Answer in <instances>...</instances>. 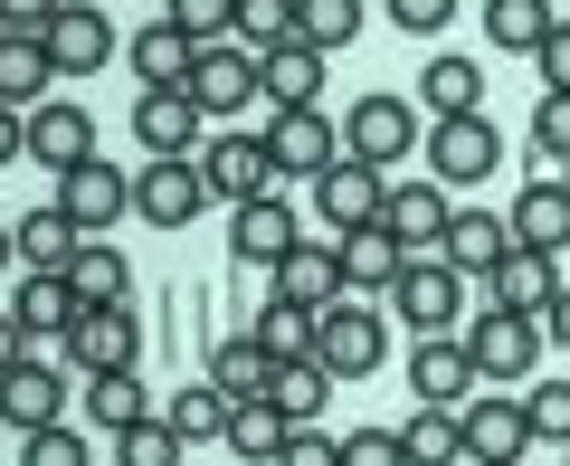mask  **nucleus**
<instances>
[{
    "instance_id": "1",
    "label": "nucleus",
    "mask_w": 570,
    "mask_h": 466,
    "mask_svg": "<svg viewBox=\"0 0 570 466\" xmlns=\"http://www.w3.org/2000/svg\"><path fill=\"white\" fill-rule=\"evenodd\" d=\"M381 304L409 324V343H419V333H466V276H456L448 258H409Z\"/></svg>"
},
{
    "instance_id": "2",
    "label": "nucleus",
    "mask_w": 570,
    "mask_h": 466,
    "mask_svg": "<svg viewBox=\"0 0 570 466\" xmlns=\"http://www.w3.org/2000/svg\"><path fill=\"white\" fill-rule=\"evenodd\" d=\"M466 362L475 381H532V362H542V314H504V304H485V314H466Z\"/></svg>"
},
{
    "instance_id": "3",
    "label": "nucleus",
    "mask_w": 570,
    "mask_h": 466,
    "mask_svg": "<svg viewBox=\"0 0 570 466\" xmlns=\"http://www.w3.org/2000/svg\"><path fill=\"white\" fill-rule=\"evenodd\" d=\"M381 352H390V324L371 314V304L333 295L324 314H314V362H324L333 381H362V371H381Z\"/></svg>"
},
{
    "instance_id": "4",
    "label": "nucleus",
    "mask_w": 570,
    "mask_h": 466,
    "mask_svg": "<svg viewBox=\"0 0 570 466\" xmlns=\"http://www.w3.org/2000/svg\"><path fill=\"white\" fill-rule=\"evenodd\" d=\"M494 163H504V134H494L485 115H448V124H428V182L475 191V182H494Z\"/></svg>"
},
{
    "instance_id": "5",
    "label": "nucleus",
    "mask_w": 570,
    "mask_h": 466,
    "mask_svg": "<svg viewBox=\"0 0 570 466\" xmlns=\"http://www.w3.org/2000/svg\"><path fill=\"white\" fill-rule=\"evenodd\" d=\"M200 182H209V201H266L276 191V153H266V134H209L200 143Z\"/></svg>"
},
{
    "instance_id": "6",
    "label": "nucleus",
    "mask_w": 570,
    "mask_h": 466,
    "mask_svg": "<svg viewBox=\"0 0 570 466\" xmlns=\"http://www.w3.org/2000/svg\"><path fill=\"white\" fill-rule=\"evenodd\" d=\"M448 220H456V201H448V182H390V201H381V229L400 239V258H438L448 247Z\"/></svg>"
},
{
    "instance_id": "7",
    "label": "nucleus",
    "mask_w": 570,
    "mask_h": 466,
    "mask_svg": "<svg viewBox=\"0 0 570 466\" xmlns=\"http://www.w3.org/2000/svg\"><path fill=\"white\" fill-rule=\"evenodd\" d=\"M257 96H266V67H257V48L219 39V48H200V58H190V105H200V115H247Z\"/></svg>"
},
{
    "instance_id": "8",
    "label": "nucleus",
    "mask_w": 570,
    "mask_h": 466,
    "mask_svg": "<svg viewBox=\"0 0 570 466\" xmlns=\"http://www.w3.org/2000/svg\"><path fill=\"white\" fill-rule=\"evenodd\" d=\"M381 201H390V182H381V163H333V172H314V220L333 229V239H352V229H381Z\"/></svg>"
},
{
    "instance_id": "9",
    "label": "nucleus",
    "mask_w": 570,
    "mask_h": 466,
    "mask_svg": "<svg viewBox=\"0 0 570 466\" xmlns=\"http://www.w3.org/2000/svg\"><path fill=\"white\" fill-rule=\"evenodd\" d=\"M343 153L352 163H409L419 153V105L409 96H362L343 115Z\"/></svg>"
},
{
    "instance_id": "10",
    "label": "nucleus",
    "mask_w": 570,
    "mask_h": 466,
    "mask_svg": "<svg viewBox=\"0 0 570 466\" xmlns=\"http://www.w3.org/2000/svg\"><path fill=\"white\" fill-rule=\"evenodd\" d=\"M67 362L77 371H134L142 362V314L134 304H86L67 324Z\"/></svg>"
},
{
    "instance_id": "11",
    "label": "nucleus",
    "mask_w": 570,
    "mask_h": 466,
    "mask_svg": "<svg viewBox=\"0 0 570 466\" xmlns=\"http://www.w3.org/2000/svg\"><path fill=\"white\" fill-rule=\"evenodd\" d=\"M58 210L86 229V239H115V220L134 210V172H115L96 153V163H77V172H58Z\"/></svg>"
},
{
    "instance_id": "12",
    "label": "nucleus",
    "mask_w": 570,
    "mask_h": 466,
    "mask_svg": "<svg viewBox=\"0 0 570 466\" xmlns=\"http://www.w3.org/2000/svg\"><path fill=\"white\" fill-rule=\"evenodd\" d=\"M200 210H209L200 153H181V163H142V172H134V220H153V229H190Z\"/></svg>"
},
{
    "instance_id": "13",
    "label": "nucleus",
    "mask_w": 570,
    "mask_h": 466,
    "mask_svg": "<svg viewBox=\"0 0 570 466\" xmlns=\"http://www.w3.org/2000/svg\"><path fill=\"white\" fill-rule=\"evenodd\" d=\"M200 105H190V86H142L134 96V143L153 153V163H181V153H200Z\"/></svg>"
},
{
    "instance_id": "14",
    "label": "nucleus",
    "mask_w": 570,
    "mask_h": 466,
    "mask_svg": "<svg viewBox=\"0 0 570 466\" xmlns=\"http://www.w3.org/2000/svg\"><path fill=\"white\" fill-rule=\"evenodd\" d=\"M409 390H419L428 409H466L475 390V362H466V333H419V343H409Z\"/></svg>"
},
{
    "instance_id": "15",
    "label": "nucleus",
    "mask_w": 570,
    "mask_h": 466,
    "mask_svg": "<svg viewBox=\"0 0 570 466\" xmlns=\"http://www.w3.org/2000/svg\"><path fill=\"white\" fill-rule=\"evenodd\" d=\"M266 153H276V182H314V172L343 163V134L324 124V105H295V115L266 124Z\"/></svg>"
},
{
    "instance_id": "16",
    "label": "nucleus",
    "mask_w": 570,
    "mask_h": 466,
    "mask_svg": "<svg viewBox=\"0 0 570 466\" xmlns=\"http://www.w3.org/2000/svg\"><path fill=\"white\" fill-rule=\"evenodd\" d=\"M456 419H466V457H475V466H523L532 419H523V400H513V390H475Z\"/></svg>"
},
{
    "instance_id": "17",
    "label": "nucleus",
    "mask_w": 570,
    "mask_h": 466,
    "mask_svg": "<svg viewBox=\"0 0 570 466\" xmlns=\"http://www.w3.org/2000/svg\"><path fill=\"white\" fill-rule=\"evenodd\" d=\"M58 409H67V371L48 362V352H29V362L0 371V419L20 428V438L29 428H58Z\"/></svg>"
},
{
    "instance_id": "18",
    "label": "nucleus",
    "mask_w": 570,
    "mask_h": 466,
    "mask_svg": "<svg viewBox=\"0 0 570 466\" xmlns=\"http://www.w3.org/2000/svg\"><path fill=\"white\" fill-rule=\"evenodd\" d=\"M504 229H513V247H542V258H561V247H570V182H551V172H532V182L513 191Z\"/></svg>"
},
{
    "instance_id": "19",
    "label": "nucleus",
    "mask_w": 570,
    "mask_h": 466,
    "mask_svg": "<svg viewBox=\"0 0 570 466\" xmlns=\"http://www.w3.org/2000/svg\"><path fill=\"white\" fill-rule=\"evenodd\" d=\"M29 163H48V172L96 163V115H86V105H67V96H48L39 115H29Z\"/></svg>"
},
{
    "instance_id": "20",
    "label": "nucleus",
    "mask_w": 570,
    "mask_h": 466,
    "mask_svg": "<svg viewBox=\"0 0 570 466\" xmlns=\"http://www.w3.org/2000/svg\"><path fill=\"white\" fill-rule=\"evenodd\" d=\"M266 276H276L285 304H314V314H324V304L343 295V247H333V239H295L276 266H266Z\"/></svg>"
},
{
    "instance_id": "21",
    "label": "nucleus",
    "mask_w": 570,
    "mask_h": 466,
    "mask_svg": "<svg viewBox=\"0 0 570 466\" xmlns=\"http://www.w3.org/2000/svg\"><path fill=\"white\" fill-rule=\"evenodd\" d=\"M105 58H115V20L86 10V0H67L58 20H48V67H58V77H86V67H105Z\"/></svg>"
},
{
    "instance_id": "22",
    "label": "nucleus",
    "mask_w": 570,
    "mask_h": 466,
    "mask_svg": "<svg viewBox=\"0 0 570 466\" xmlns=\"http://www.w3.org/2000/svg\"><path fill=\"white\" fill-rule=\"evenodd\" d=\"M285 247H295V210H285L276 191H266V201H238V210H228V258H238V266H276Z\"/></svg>"
},
{
    "instance_id": "23",
    "label": "nucleus",
    "mask_w": 570,
    "mask_h": 466,
    "mask_svg": "<svg viewBox=\"0 0 570 466\" xmlns=\"http://www.w3.org/2000/svg\"><path fill=\"white\" fill-rule=\"evenodd\" d=\"M10 239H20V266H29V276H67V258L86 247V229L67 220L58 201H39V210H20V220H10Z\"/></svg>"
},
{
    "instance_id": "24",
    "label": "nucleus",
    "mask_w": 570,
    "mask_h": 466,
    "mask_svg": "<svg viewBox=\"0 0 570 466\" xmlns=\"http://www.w3.org/2000/svg\"><path fill=\"white\" fill-rule=\"evenodd\" d=\"M419 105H428V124H448V115H485V67L475 58H428V77H419Z\"/></svg>"
},
{
    "instance_id": "25",
    "label": "nucleus",
    "mask_w": 570,
    "mask_h": 466,
    "mask_svg": "<svg viewBox=\"0 0 570 466\" xmlns=\"http://www.w3.org/2000/svg\"><path fill=\"white\" fill-rule=\"evenodd\" d=\"M494 304H504V314H542L551 295H561V266L542 258V247H504V266H494Z\"/></svg>"
},
{
    "instance_id": "26",
    "label": "nucleus",
    "mask_w": 570,
    "mask_h": 466,
    "mask_svg": "<svg viewBox=\"0 0 570 466\" xmlns=\"http://www.w3.org/2000/svg\"><path fill=\"white\" fill-rule=\"evenodd\" d=\"M504 247H513V229L494 220V210H456V220H448V247H438V258H448L456 276H494V266H504Z\"/></svg>"
},
{
    "instance_id": "27",
    "label": "nucleus",
    "mask_w": 570,
    "mask_h": 466,
    "mask_svg": "<svg viewBox=\"0 0 570 466\" xmlns=\"http://www.w3.org/2000/svg\"><path fill=\"white\" fill-rule=\"evenodd\" d=\"M124 58H134V77H142V86H190V58H200V39H190V29H171V20H153V29H134V48H124Z\"/></svg>"
},
{
    "instance_id": "28",
    "label": "nucleus",
    "mask_w": 570,
    "mask_h": 466,
    "mask_svg": "<svg viewBox=\"0 0 570 466\" xmlns=\"http://www.w3.org/2000/svg\"><path fill=\"white\" fill-rule=\"evenodd\" d=\"M10 314L29 324V343H48V333L67 343V324L86 314V295H77L67 276H20V295H10Z\"/></svg>"
},
{
    "instance_id": "29",
    "label": "nucleus",
    "mask_w": 570,
    "mask_h": 466,
    "mask_svg": "<svg viewBox=\"0 0 570 466\" xmlns=\"http://www.w3.org/2000/svg\"><path fill=\"white\" fill-rule=\"evenodd\" d=\"M343 247V295H390V276H400V239L390 229H352V239H333Z\"/></svg>"
},
{
    "instance_id": "30",
    "label": "nucleus",
    "mask_w": 570,
    "mask_h": 466,
    "mask_svg": "<svg viewBox=\"0 0 570 466\" xmlns=\"http://www.w3.org/2000/svg\"><path fill=\"white\" fill-rule=\"evenodd\" d=\"M266 105L276 115H295V105H314V86H324V48H305V39H285V48H266Z\"/></svg>"
},
{
    "instance_id": "31",
    "label": "nucleus",
    "mask_w": 570,
    "mask_h": 466,
    "mask_svg": "<svg viewBox=\"0 0 570 466\" xmlns=\"http://www.w3.org/2000/svg\"><path fill=\"white\" fill-rule=\"evenodd\" d=\"M48 86H58V67H48V39H0V105L39 115Z\"/></svg>"
},
{
    "instance_id": "32",
    "label": "nucleus",
    "mask_w": 570,
    "mask_h": 466,
    "mask_svg": "<svg viewBox=\"0 0 570 466\" xmlns=\"http://www.w3.org/2000/svg\"><path fill=\"white\" fill-rule=\"evenodd\" d=\"M400 447H409V466H475L466 457V419L456 409H409V428H400Z\"/></svg>"
},
{
    "instance_id": "33",
    "label": "nucleus",
    "mask_w": 570,
    "mask_h": 466,
    "mask_svg": "<svg viewBox=\"0 0 570 466\" xmlns=\"http://www.w3.org/2000/svg\"><path fill=\"white\" fill-rule=\"evenodd\" d=\"M333 390H343V381H333L314 352H305V362H276V371H266V400L285 409V428H314V409H324Z\"/></svg>"
},
{
    "instance_id": "34",
    "label": "nucleus",
    "mask_w": 570,
    "mask_h": 466,
    "mask_svg": "<svg viewBox=\"0 0 570 466\" xmlns=\"http://www.w3.org/2000/svg\"><path fill=\"white\" fill-rule=\"evenodd\" d=\"M561 20H570V10H551V0H485L494 48H513V58H542V39H551Z\"/></svg>"
},
{
    "instance_id": "35",
    "label": "nucleus",
    "mask_w": 570,
    "mask_h": 466,
    "mask_svg": "<svg viewBox=\"0 0 570 466\" xmlns=\"http://www.w3.org/2000/svg\"><path fill=\"white\" fill-rule=\"evenodd\" d=\"M67 285H77L86 304H124V295H134V266H124L115 239H86L77 258H67Z\"/></svg>"
},
{
    "instance_id": "36",
    "label": "nucleus",
    "mask_w": 570,
    "mask_h": 466,
    "mask_svg": "<svg viewBox=\"0 0 570 466\" xmlns=\"http://www.w3.org/2000/svg\"><path fill=\"white\" fill-rule=\"evenodd\" d=\"M86 419L115 438V428L153 419V400H142V371H86Z\"/></svg>"
},
{
    "instance_id": "37",
    "label": "nucleus",
    "mask_w": 570,
    "mask_h": 466,
    "mask_svg": "<svg viewBox=\"0 0 570 466\" xmlns=\"http://www.w3.org/2000/svg\"><path fill=\"white\" fill-rule=\"evenodd\" d=\"M228 409H238V400H228L219 381H190V390H171V400H163V419L181 428V447H200V438H228Z\"/></svg>"
},
{
    "instance_id": "38",
    "label": "nucleus",
    "mask_w": 570,
    "mask_h": 466,
    "mask_svg": "<svg viewBox=\"0 0 570 466\" xmlns=\"http://www.w3.org/2000/svg\"><path fill=\"white\" fill-rule=\"evenodd\" d=\"M362 20H371V0H295V39L324 48V58L362 39Z\"/></svg>"
},
{
    "instance_id": "39",
    "label": "nucleus",
    "mask_w": 570,
    "mask_h": 466,
    "mask_svg": "<svg viewBox=\"0 0 570 466\" xmlns=\"http://www.w3.org/2000/svg\"><path fill=\"white\" fill-rule=\"evenodd\" d=\"M266 371H276V352H266L257 333H238V343L209 352V381H219L228 400H266Z\"/></svg>"
},
{
    "instance_id": "40",
    "label": "nucleus",
    "mask_w": 570,
    "mask_h": 466,
    "mask_svg": "<svg viewBox=\"0 0 570 466\" xmlns=\"http://www.w3.org/2000/svg\"><path fill=\"white\" fill-rule=\"evenodd\" d=\"M276 447H285V409L276 400H238V409H228V457L276 466Z\"/></svg>"
},
{
    "instance_id": "41",
    "label": "nucleus",
    "mask_w": 570,
    "mask_h": 466,
    "mask_svg": "<svg viewBox=\"0 0 570 466\" xmlns=\"http://www.w3.org/2000/svg\"><path fill=\"white\" fill-rule=\"evenodd\" d=\"M115 466H190V447L171 419H134V428H115Z\"/></svg>"
},
{
    "instance_id": "42",
    "label": "nucleus",
    "mask_w": 570,
    "mask_h": 466,
    "mask_svg": "<svg viewBox=\"0 0 570 466\" xmlns=\"http://www.w3.org/2000/svg\"><path fill=\"white\" fill-rule=\"evenodd\" d=\"M247 333H257V343L276 352V362H305V352H314V304H285V295H276Z\"/></svg>"
},
{
    "instance_id": "43",
    "label": "nucleus",
    "mask_w": 570,
    "mask_h": 466,
    "mask_svg": "<svg viewBox=\"0 0 570 466\" xmlns=\"http://www.w3.org/2000/svg\"><path fill=\"white\" fill-rule=\"evenodd\" d=\"M163 20L190 29L200 48H219V39H238V0H163Z\"/></svg>"
},
{
    "instance_id": "44",
    "label": "nucleus",
    "mask_w": 570,
    "mask_h": 466,
    "mask_svg": "<svg viewBox=\"0 0 570 466\" xmlns=\"http://www.w3.org/2000/svg\"><path fill=\"white\" fill-rule=\"evenodd\" d=\"M295 39V0H238V48H285Z\"/></svg>"
},
{
    "instance_id": "45",
    "label": "nucleus",
    "mask_w": 570,
    "mask_h": 466,
    "mask_svg": "<svg viewBox=\"0 0 570 466\" xmlns=\"http://www.w3.org/2000/svg\"><path fill=\"white\" fill-rule=\"evenodd\" d=\"M532 153L542 163H570V86H542V105H532Z\"/></svg>"
},
{
    "instance_id": "46",
    "label": "nucleus",
    "mask_w": 570,
    "mask_h": 466,
    "mask_svg": "<svg viewBox=\"0 0 570 466\" xmlns=\"http://www.w3.org/2000/svg\"><path fill=\"white\" fill-rule=\"evenodd\" d=\"M523 419H532V447H570V381L523 390Z\"/></svg>"
},
{
    "instance_id": "47",
    "label": "nucleus",
    "mask_w": 570,
    "mask_h": 466,
    "mask_svg": "<svg viewBox=\"0 0 570 466\" xmlns=\"http://www.w3.org/2000/svg\"><path fill=\"white\" fill-rule=\"evenodd\" d=\"M20 466H96V457H86V438H77V428H29V438H20Z\"/></svg>"
},
{
    "instance_id": "48",
    "label": "nucleus",
    "mask_w": 570,
    "mask_h": 466,
    "mask_svg": "<svg viewBox=\"0 0 570 466\" xmlns=\"http://www.w3.org/2000/svg\"><path fill=\"white\" fill-rule=\"evenodd\" d=\"M343 466H409V447H400V428H352Z\"/></svg>"
},
{
    "instance_id": "49",
    "label": "nucleus",
    "mask_w": 570,
    "mask_h": 466,
    "mask_svg": "<svg viewBox=\"0 0 570 466\" xmlns=\"http://www.w3.org/2000/svg\"><path fill=\"white\" fill-rule=\"evenodd\" d=\"M276 466H343V438H324V428H285Z\"/></svg>"
},
{
    "instance_id": "50",
    "label": "nucleus",
    "mask_w": 570,
    "mask_h": 466,
    "mask_svg": "<svg viewBox=\"0 0 570 466\" xmlns=\"http://www.w3.org/2000/svg\"><path fill=\"white\" fill-rule=\"evenodd\" d=\"M58 10H67V0H0V39H48Z\"/></svg>"
},
{
    "instance_id": "51",
    "label": "nucleus",
    "mask_w": 570,
    "mask_h": 466,
    "mask_svg": "<svg viewBox=\"0 0 570 466\" xmlns=\"http://www.w3.org/2000/svg\"><path fill=\"white\" fill-rule=\"evenodd\" d=\"M381 10H390V20L409 29V39H438V29L456 20V0H381Z\"/></svg>"
},
{
    "instance_id": "52",
    "label": "nucleus",
    "mask_w": 570,
    "mask_h": 466,
    "mask_svg": "<svg viewBox=\"0 0 570 466\" xmlns=\"http://www.w3.org/2000/svg\"><path fill=\"white\" fill-rule=\"evenodd\" d=\"M10 163H29V115H20V105H0V172H10Z\"/></svg>"
},
{
    "instance_id": "53",
    "label": "nucleus",
    "mask_w": 570,
    "mask_h": 466,
    "mask_svg": "<svg viewBox=\"0 0 570 466\" xmlns=\"http://www.w3.org/2000/svg\"><path fill=\"white\" fill-rule=\"evenodd\" d=\"M532 67H542V86H570V20L542 39V58H532Z\"/></svg>"
},
{
    "instance_id": "54",
    "label": "nucleus",
    "mask_w": 570,
    "mask_h": 466,
    "mask_svg": "<svg viewBox=\"0 0 570 466\" xmlns=\"http://www.w3.org/2000/svg\"><path fill=\"white\" fill-rule=\"evenodd\" d=\"M29 352H39V343H29V324L10 314V304H0V371H10V362H29Z\"/></svg>"
},
{
    "instance_id": "55",
    "label": "nucleus",
    "mask_w": 570,
    "mask_h": 466,
    "mask_svg": "<svg viewBox=\"0 0 570 466\" xmlns=\"http://www.w3.org/2000/svg\"><path fill=\"white\" fill-rule=\"evenodd\" d=\"M542 343H561V352H570V285L542 304Z\"/></svg>"
},
{
    "instance_id": "56",
    "label": "nucleus",
    "mask_w": 570,
    "mask_h": 466,
    "mask_svg": "<svg viewBox=\"0 0 570 466\" xmlns=\"http://www.w3.org/2000/svg\"><path fill=\"white\" fill-rule=\"evenodd\" d=\"M0 266H20V239H10V220H0Z\"/></svg>"
},
{
    "instance_id": "57",
    "label": "nucleus",
    "mask_w": 570,
    "mask_h": 466,
    "mask_svg": "<svg viewBox=\"0 0 570 466\" xmlns=\"http://www.w3.org/2000/svg\"><path fill=\"white\" fill-rule=\"evenodd\" d=\"M561 457H570V447H561Z\"/></svg>"
}]
</instances>
